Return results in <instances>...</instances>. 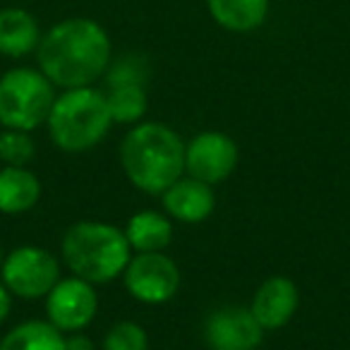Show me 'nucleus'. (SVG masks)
<instances>
[{
    "label": "nucleus",
    "mask_w": 350,
    "mask_h": 350,
    "mask_svg": "<svg viewBox=\"0 0 350 350\" xmlns=\"http://www.w3.org/2000/svg\"><path fill=\"white\" fill-rule=\"evenodd\" d=\"M36 63L55 89L92 87L113 63L111 36L92 17H68L44 31Z\"/></svg>",
    "instance_id": "nucleus-1"
},
{
    "label": "nucleus",
    "mask_w": 350,
    "mask_h": 350,
    "mask_svg": "<svg viewBox=\"0 0 350 350\" xmlns=\"http://www.w3.org/2000/svg\"><path fill=\"white\" fill-rule=\"evenodd\" d=\"M127 180L146 195H163L185 173V144L163 122H139L120 146Z\"/></svg>",
    "instance_id": "nucleus-2"
},
{
    "label": "nucleus",
    "mask_w": 350,
    "mask_h": 350,
    "mask_svg": "<svg viewBox=\"0 0 350 350\" xmlns=\"http://www.w3.org/2000/svg\"><path fill=\"white\" fill-rule=\"evenodd\" d=\"M60 252L72 276L94 286L118 278L132 257L125 230L98 221H79L70 226L60 243Z\"/></svg>",
    "instance_id": "nucleus-3"
},
{
    "label": "nucleus",
    "mask_w": 350,
    "mask_h": 350,
    "mask_svg": "<svg viewBox=\"0 0 350 350\" xmlns=\"http://www.w3.org/2000/svg\"><path fill=\"white\" fill-rule=\"evenodd\" d=\"M49 135L63 151H87L113 127L106 94L94 87L63 89L49 113Z\"/></svg>",
    "instance_id": "nucleus-4"
},
{
    "label": "nucleus",
    "mask_w": 350,
    "mask_h": 350,
    "mask_svg": "<svg viewBox=\"0 0 350 350\" xmlns=\"http://www.w3.org/2000/svg\"><path fill=\"white\" fill-rule=\"evenodd\" d=\"M55 84L41 70L12 68L0 77V125L31 132L49 120Z\"/></svg>",
    "instance_id": "nucleus-5"
},
{
    "label": "nucleus",
    "mask_w": 350,
    "mask_h": 350,
    "mask_svg": "<svg viewBox=\"0 0 350 350\" xmlns=\"http://www.w3.org/2000/svg\"><path fill=\"white\" fill-rule=\"evenodd\" d=\"M0 276L12 295L22 300H39L60 281V264L49 250L27 245L5 254Z\"/></svg>",
    "instance_id": "nucleus-6"
},
{
    "label": "nucleus",
    "mask_w": 350,
    "mask_h": 350,
    "mask_svg": "<svg viewBox=\"0 0 350 350\" xmlns=\"http://www.w3.org/2000/svg\"><path fill=\"white\" fill-rule=\"evenodd\" d=\"M125 288L135 300L146 305L168 302L180 286V269L163 252H137L130 257L125 271Z\"/></svg>",
    "instance_id": "nucleus-7"
},
{
    "label": "nucleus",
    "mask_w": 350,
    "mask_h": 350,
    "mask_svg": "<svg viewBox=\"0 0 350 350\" xmlns=\"http://www.w3.org/2000/svg\"><path fill=\"white\" fill-rule=\"evenodd\" d=\"M98 297L94 283L70 276L60 278L53 291L46 295V314L49 321L63 334H75L89 326L96 317Z\"/></svg>",
    "instance_id": "nucleus-8"
},
{
    "label": "nucleus",
    "mask_w": 350,
    "mask_h": 350,
    "mask_svg": "<svg viewBox=\"0 0 350 350\" xmlns=\"http://www.w3.org/2000/svg\"><path fill=\"white\" fill-rule=\"evenodd\" d=\"M238 165V146L224 132H202L185 144V170L206 183L219 185L228 180Z\"/></svg>",
    "instance_id": "nucleus-9"
},
{
    "label": "nucleus",
    "mask_w": 350,
    "mask_h": 350,
    "mask_svg": "<svg viewBox=\"0 0 350 350\" xmlns=\"http://www.w3.org/2000/svg\"><path fill=\"white\" fill-rule=\"evenodd\" d=\"M264 329L247 307L216 310L204 324V340L211 350H257Z\"/></svg>",
    "instance_id": "nucleus-10"
},
{
    "label": "nucleus",
    "mask_w": 350,
    "mask_h": 350,
    "mask_svg": "<svg viewBox=\"0 0 350 350\" xmlns=\"http://www.w3.org/2000/svg\"><path fill=\"white\" fill-rule=\"evenodd\" d=\"M297 288L291 278L286 276H271L259 286L252 300V314L262 324L264 331H273L286 326L293 319L297 310Z\"/></svg>",
    "instance_id": "nucleus-11"
},
{
    "label": "nucleus",
    "mask_w": 350,
    "mask_h": 350,
    "mask_svg": "<svg viewBox=\"0 0 350 350\" xmlns=\"http://www.w3.org/2000/svg\"><path fill=\"white\" fill-rule=\"evenodd\" d=\"M163 206L168 216L183 224H202L211 216L216 206L214 190L197 178H180L163 192Z\"/></svg>",
    "instance_id": "nucleus-12"
},
{
    "label": "nucleus",
    "mask_w": 350,
    "mask_h": 350,
    "mask_svg": "<svg viewBox=\"0 0 350 350\" xmlns=\"http://www.w3.org/2000/svg\"><path fill=\"white\" fill-rule=\"evenodd\" d=\"M39 20L25 8H0V55L25 58L41 44Z\"/></svg>",
    "instance_id": "nucleus-13"
},
{
    "label": "nucleus",
    "mask_w": 350,
    "mask_h": 350,
    "mask_svg": "<svg viewBox=\"0 0 350 350\" xmlns=\"http://www.w3.org/2000/svg\"><path fill=\"white\" fill-rule=\"evenodd\" d=\"M271 0H206L211 20L226 31L250 34L267 22Z\"/></svg>",
    "instance_id": "nucleus-14"
},
{
    "label": "nucleus",
    "mask_w": 350,
    "mask_h": 350,
    "mask_svg": "<svg viewBox=\"0 0 350 350\" xmlns=\"http://www.w3.org/2000/svg\"><path fill=\"white\" fill-rule=\"evenodd\" d=\"M41 200V183L29 168H0V214H25Z\"/></svg>",
    "instance_id": "nucleus-15"
},
{
    "label": "nucleus",
    "mask_w": 350,
    "mask_h": 350,
    "mask_svg": "<svg viewBox=\"0 0 350 350\" xmlns=\"http://www.w3.org/2000/svg\"><path fill=\"white\" fill-rule=\"evenodd\" d=\"M127 243L135 252H161L170 245L173 224L163 214L156 211H139L130 219L125 228Z\"/></svg>",
    "instance_id": "nucleus-16"
},
{
    "label": "nucleus",
    "mask_w": 350,
    "mask_h": 350,
    "mask_svg": "<svg viewBox=\"0 0 350 350\" xmlns=\"http://www.w3.org/2000/svg\"><path fill=\"white\" fill-rule=\"evenodd\" d=\"M0 350H65V334L51 321H25L5 334Z\"/></svg>",
    "instance_id": "nucleus-17"
},
{
    "label": "nucleus",
    "mask_w": 350,
    "mask_h": 350,
    "mask_svg": "<svg viewBox=\"0 0 350 350\" xmlns=\"http://www.w3.org/2000/svg\"><path fill=\"white\" fill-rule=\"evenodd\" d=\"M103 94H106L113 122H137L146 113L144 84H113Z\"/></svg>",
    "instance_id": "nucleus-18"
},
{
    "label": "nucleus",
    "mask_w": 350,
    "mask_h": 350,
    "mask_svg": "<svg viewBox=\"0 0 350 350\" xmlns=\"http://www.w3.org/2000/svg\"><path fill=\"white\" fill-rule=\"evenodd\" d=\"M36 146L29 132L22 130H5L0 132V161L5 165H22L27 168L29 161H34Z\"/></svg>",
    "instance_id": "nucleus-19"
},
{
    "label": "nucleus",
    "mask_w": 350,
    "mask_h": 350,
    "mask_svg": "<svg viewBox=\"0 0 350 350\" xmlns=\"http://www.w3.org/2000/svg\"><path fill=\"white\" fill-rule=\"evenodd\" d=\"M149 348V338L146 331L135 321H120L106 334L103 340V350H146Z\"/></svg>",
    "instance_id": "nucleus-20"
},
{
    "label": "nucleus",
    "mask_w": 350,
    "mask_h": 350,
    "mask_svg": "<svg viewBox=\"0 0 350 350\" xmlns=\"http://www.w3.org/2000/svg\"><path fill=\"white\" fill-rule=\"evenodd\" d=\"M144 79H146V65L137 55H125L118 63H111V68L106 72L108 87H113V84H144Z\"/></svg>",
    "instance_id": "nucleus-21"
},
{
    "label": "nucleus",
    "mask_w": 350,
    "mask_h": 350,
    "mask_svg": "<svg viewBox=\"0 0 350 350\" xmlns=\"http://www.w3.org/2000/svg\"><path fill=\"white\" fill-rule=\"evenodd\" d=\"M65 350H94V343L84 334L75 331L72 336H65Z\"/></svg>",
    "instance_id": "nucleus-22"
},
{
    "label": "nucleus",
    "mask_w": 350,
    "mask_h": 350,
    "mask_svg": "<svg viewBox=\"0 0 350 350\" xmlns=\"http://www.w3.org/2000/svg\"><path fill=\"white\" fill-rule=\"evenodd\" d=\"M10 307H12V293L5 288V283L0 281V324L8 319V314H10Z\"/></svg>",
    "instance_id": "nucleus-23"
},
{
    "label": "nucleus",
    "mask_w": 350,
    "mask_h": 350,
    "mask_svg": "<svg viewBox=\"0 0 350 350\" xmlns=\"http://www.w3.org/2000/svg\"><path fill=\"white\" fill-rule=\"evenodd\" d=\"M3 262H5V252H3V245H0V269H3Z\"/></svg>",
    "instance_id": "nucleus-24"
}]
</instances>
